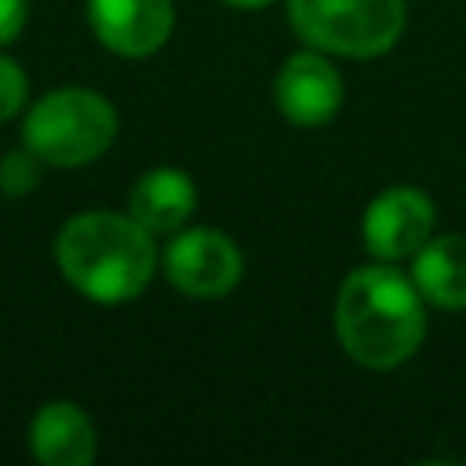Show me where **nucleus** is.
I'll return each mask as SVG.
<instances>
[{
	"label": "nucleus",
	"mask_w": 466,
	"mask_h": 466,
	"mask_svg": "<svg viewBox=\"0 0 466 466\" xmlns=\"http://www.w3.org/2000/svg\"><path fill=\"white\" fill-rule=\"evenodd\" d=\"M335 331L342 350L364 368L404 364L426 335V309L415 280L393 266H360L339 284Z\"/></svg>",
	"instance_id": "obj_1"
},
{
	"label": "nucleus",
	"mask_w": 466,
	"mask_h": 466,
	"mask_svg": "<svg viewBox=\"0 0 466 466\" xmlns=\"http://www.w3.org/2000/svg\"><path fill=\"white\" fill-rule=\"evenodd\" d=\"M66 280L95 302H127L146 291L157 269L153 233L131 215L84 211L73 215L55 244Z\"/></svg>",
	"instance_id": "obj_2"
},
{
	"label": "nucleus",
	"mask_w": 466,
	"mask_h": 466,
	"mask_svg": "<svg viewBox=\"0 0 466 466\" xmlns=\"http://www.w3.org/2000/svg\"><path fill=\"white\" fill-rule=\"evenodd\" d=\"M22 138L44 164L76 167L113 146L116 109L87 87H58L29 109Z\"/></svg>",
	"instance_id": "obj_3"
},
{
	"label": "nucleus",
	"mask_w": 466,
	"mask_h": 466,
	"mask_svg": "<svg viewBox=\"0 0 466 466\" xmlns=\"http://www.w3.org/2000/svg\"><path fill=\"white\" fill-rule=\"evenodd\" d=\"M288 18L317 51L375 58L400 40L408 7L404 0H288Z\"/></svg>",
	"instance_id": "obj_4"
},
{
	"label": "nucleus",
	"mask_w": 466,
	"mask_h": 466,
	"mask_svg": "<svg viewBox=\"0 0 466 466\" xmlns=\"http://www.w3.org/2000/svg\"><path fill=\"white\" fill-rule=\"evenodd\" d=\"M164 273L189 299H222L240 284L244 255L226 233L197 226L164 248Z\"/></svg>",
	"instance_id": "obj_5"
},
{
	"label": "nucleus",
	"mask_w": 466,
	"mask_h": 466,
	"mask_svg": "<svg viewBox=\"0 0 466 466\" xmlns=\"http://www.w3.org/2000/svg\"><path fill=\"white\" fill-rule=\"evenodd\" d=\"M433 200L415 186H390L382 189L364 211V248L382 258H408L433 237Z\"/></svg>",
	"instance_id": "obj_6"
},
{
	"label": "nucleus",
	"mask_w": 466,
	"mask_h": 466,
	"mask_svg": "<svg viewBox=\"0 0 466 466\" xmlns=\"http://www.w3.org/2000/svg\"><path fill=\"white\" fill-rule=\"evenodd\" d=\"M273 95L288 124L320 127L342 106V76L320 51H299L280 66Z\"/></svg>",
	"instance_id": "obj_7"
},
{
	"label": "nucleus",
	"mask_w": 466,
	"mask_h": 466,
	"mask_svg": "<svg viewBox=\"0 0 466 466\" xmlns=\"http://www.w3.org/2000/svg\"><path fill=\"white\" fill-rule=\"evenodd\" d=\"M87 18L109 51L146 58L171 36L175 7L171 0H87Z\"/></svg>",
	"instance_id": "obj_8"
},
{
	"label": "nucleus",
	"mask_w": 466,
	"mask_h": 466,
	"mask_svg": "<svg viewBox=\"0 0 466 466\" xmlns=\"http://www.w3.org/2000/svg\"><path fill=\"white\" fill-rule=\"evenodd\" d=\"M197 208V186L182 167H153L146 171L131 193L127 211L149 233H175Z\"/></svg>",
	"instance_id": "obj_9"
},
{
	"label": "nucleus",
	"mask_w": 466,
	"mask_h": 466,
	"mask_svg": "<svg viewBox=\"0 0 466 466\" xmlns=\"http://www.w3.org/2000/svg\"><path fill=\"white\" fill-rule=\"evenodd\" d=\"M29 444L44 466H87L95 459V426L76 404L51 400L36 411Z\"/></svg>",
	"instance_id": "obj_10"
},
{
	"label": "nucleus",
	"mask_w": 466,
	"mask_h": 466,
	"mask_svg": "<svg viewBox=\"0 0 466 466\" xmlns=\"http://www.w3.org/2000/svg\"><path fill=\"white\" fill-rule=\"evenodd\" d=\"M419 295L441 309H466V237H430L411 262Z\"/></svg>",
	"instance_id": "obj_11"
},
{
	"label": "nucleus",
	"mask_w": 466,
	"mask_h": 466,
	"mask_svg": "<svg viewBox=\"0 0 466 466\" xmlns=\"http://www.w3.org/2000/svg\"><path fill=\"white\" fill-rule=\"evenodd\" d=\"M36 182H40V157H36L29 146L4 153V160H0V189H4L7 197H22V193H29Z\"/></svg>",
	"instance_id": "obj_12"
},
{
	"label": "nucleus",
	"mask_w": 466,
	"mask_h": 466,
	"mask_svg": "<svg viewBox=\"0 0 466 466\" xmlns=\"http://www.w3.org/2000/svg\"><path fill=\"white\" fill-rule=\"evenodd\" d=\"M25 91H29L25 73H22L7 55H0V124L11 120V116L22 109Z\"/></svg>",
	"instance_id": "obj_13"
},
{
	"label": "nucleus",
	"mask_w": 466,
	"mask_h": 466,
	"mask_svg": "<svg viewBox=\"0 0 466 466\" xmlns=\"http://www.w3.org/2000/svg\"><path fill=\"white\" fill-rule=\"evenodd\" d=\"M25 25V0H0V44L15 40Z\"/></svg>",
	"instance_id": "obj_14"
},
{
	"label": "nucleus",
	"mask_w": 466,
	"mask_h": 466,
	"mask_svg": "<svg viewBox=\"0 0 466 466\" xmlns=\"http://www.w3.org/2000/svg\"><path fill=\"white\" fill-rule=\"evenodd\" d=\"M222 4H229V7H266V4H273V0H222Z\"/></svg>",
	"instance_id": "obj_15"
}]
</instances>
